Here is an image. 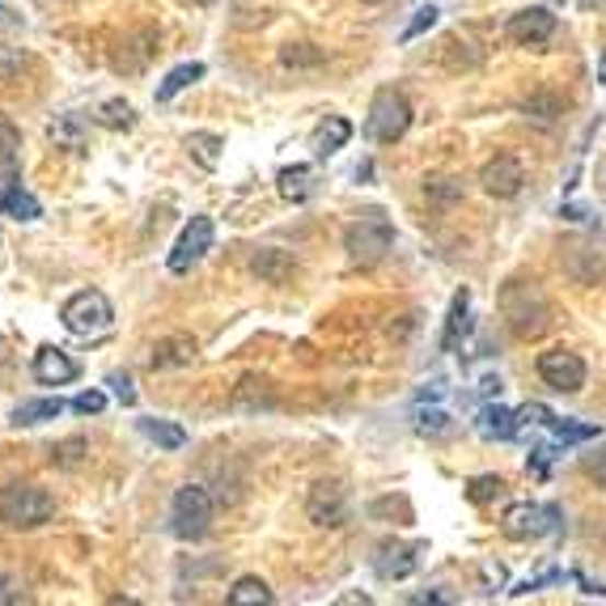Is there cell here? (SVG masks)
<instances>
[{
    "instance_id": "cell-1",
    "label": "cell",
    "mask_w": 606,
    "mask_h": 606,
    "mask_svg": "<svg viewBox=\"0 0 606 606\" xmlns=\"http://www.w3.org/2000/svg\"><path fill=\"white\" fill-rule=\"evenodd\" d=\"M501 315L522 340H539L551 327V301L539 288V281H510L501 288Z\"/></svg>"
},
{
    "instance_id": "cell-2",
    "label": "cell",
    "mask_w": 606,
    "mask_h": 606,
    "mask_svg": "<svg viewBox=\"0 0 606 606\" xmlns=\"http://www.w3.org/2000/svg\"><path fill=\"white\" fill-rule=\"evenodd\" d=\"M56 496L38 483H4L0 488V522L9 530H34L43 522H52Z\"/></svg>"
},
{
    "instance_id": "cell-3",
    "label": "cell",
    "mask_w": 606,
    "mask_h": 606,
    "mask_svg": "<svg viewBox=\"0 0 606 606\" xmlns=\"http://www.w3.org/2000/svg\"><path fill=\"white\" fill-rule=\"evenodd\" d=\"M344 247H348L352 263H361V267H374V263H382L386 251L395 247V225H390V217H386V213L369 208V213H361V217L348 225V233H344Z\"/></svg>"
},
{
    "instance_id": "cell-4",
    "label": "cell",
    "mask_w": 606,
    "mask_h": 606,
    "mask_svg": "<svg viewBox=\"0 0 606 606\" xmlns=\"http://www.w3.org/2000/svg\"><path fill=\"white\" fill-rule=\"evenodd\" d=\"M60 322H65L68 335H81V340H90V335H102V331H111V322H115V310H111L106 293H98V288H81V293H72V297L65 301V310H60Z\"/></svg>"
},
{
    "instance_id": "cell-5",
    "label": "cell",
    "mask_w": 606,
    "mask_h": 606,
    "mask_svg": "<svg viewBox=\"0 0 606 606\" xmlns=\"http://www.w3.org/2000/svg\"><path fill=\"white\" fill-rule=\"evenodd\" d=\"M365 128L369 136L378 140V145H395V140H403L408 128H412V102L399 94V90H378L374 102H369V119H365Z\"/></svg>"
},
{
    "instance_id": "cell-6",
    "label": "cell",
    "mask_w": 606,
    "mask_h": 606,
    "mask_svg": "<svg viewBox=\"0 0 606 606\" xmlns=\"http://www.w3.org/2000/svg\"><path fill=\"white\" fill-rule=\"evenodd\" d=\"M564 526V513L556 510V505H539V501H517L505 510L501 517V530L517 542H535V539H547V535H556Z\"/></svg>"
},
{
    "instance_id": "cell-7",
    "label": "cell",
    "mask_w": 606,
    "mask_h": 606,
    "mask_svg": "<svg viewBox=\"0 0 606 606\" xmlns=\"http://www.w3.org/2000/svg\"><path fill=\"white\" fill-rule=\"evenodd\" d=\"M170 522H174V535L179 539H204L208 530H213V496H208V488H199V483H187V488H179L174 492V505H170Z\"/></svg>"
},
{
    "instance_id": "cell-8",
    "label": "cell",
    "mask_w": 606,
    "mask_h": 606,
    "mask_svg": "<svg viewBox=\"0 0 606 606\" xmlns=\"http://www.w3.org/2000/svg\"><path fill=\"white\" fill-rule=\"evenodd\" d=\"M213 238H217V225H213V217H192L187 229L179 233L174 251H170V272H174V276L192 272L195 263L213 251Z\"/></svg>"
},
{
    "instance_id": "cell-9",
    "label": "cell",
    "mask_w": 606,
    "mask_h": 606,
    "mask_svg": "<svg viewBox=\"0 0 606 606\" xmlns=\"http://www.w3.org/2000/svg\"><path fill=\"white\" fill-rule=\"evenodd\" d=\"M306 513L315 526H331V530L344 526L348 522V488L340 479H319L306 496Z\"/></svg>"
},
{
    "instance_id": "cell-10",
    "label": "cell",
    "mask_w": 606,
    "mask_h": 606,
    "mask_svg": "<svg viewBox=\"0 0 606 606\" xmlns=\"http://www.w3.org/2000/svg\"><path fill=\"white\" fill-rule=\"evenodd\" d=\"M539 378L551 390H560V395H576L581 386H585V361L576 356V352H542L539 356Z\"/></svg>"
},
{
    "instance_id": "cell-11",
    "label": "cell",
    "mask_w": 606,
    "mask_h": 606,
    "mask_svg": "<svg viewBox=\"0 0 606 606\" xmlns=\"http://www.w3.org/2000/svg\"><path fill=\"white\" fill-rule=\"evenodd\" d=\"M420 542H395L386 539L378 542V556H374V569H378V576L382 581H403V576L415 573V564H420Z\"/></svg>"
},
{
    "instance_id": "cell-12",
    "label": "cell",
    "mask_w": 606,
    "mask_h": 606,
    "mask_svg": "<svg viewBox=\"0 0 606 606\" xmlns=\"http://www.w3.org/2000/svg\"><path fill=\"white\" fill-rule=\"evenodd\" d=\"M479 183H483V192L496 195V199H513V195L522 192V183H526V170H522V161L517 158H492L483 170H479Z\"/></svg>"
},
{
    "instance_id": "cell-13",
    "label": "cell",
    "mask_w": 606,
    "mask_h": 606,
    "mask_svg": "<svg viewBox=\"0 0 606 606\" xmlns=\"http://www.w3.org/2000/svg\"><path fill=\"white\" fill-rule=\"evenodd\" d=\"M510 38L522 43V47H542L551 34H556V13L551 9H522L510 18Z\"/></svg>"
},
{
    "instance_id": "cell-14",
    "label": "cell",
    "mask_w": 606,
    "mask_h": 606,
    "mask_svg": "<svg viewBox=\"0 0 606 606\" xmlns=\"http://www.w3.org/2000/svg\"><path fill=\"white\" fill-rule=\"evenodd\" d=\"M34 382H43V386H68V382H77V374H81V365L68 356L65 348H38L34 352Z\"/></svg>"
},
{
    "instance_id": "cell-15",
    "label": "cell",
    "mask_w": 606,
    "mask_h": 606,
    "mask_svg": "<svg viewBox=\"0 0 606 606\" xmlns=\"http://www.w3.org/2000/svg\"><path fill=\"white\" fill-rule=\"evenodd\" d=\"M352 140V124L344 115H327L315 136H310V149H315V158H331V153H340L344 145Z\"/></svg>"
},
{
    "instance_id": "cell-16",
    "label": "cell",
    "mask_w": 606,
    "mask_h": 606,
    "mask_svg": "<svg viewBox=\"0 0 606 606\" xmlns=\"http://www.w3.org/2000/svg\"><path fill=\"white\" fill-rule=\"evenodd\" d=\"M195 356H199V348H195L192 335H165L153 348V356H149V365L153 369H183V365H192Z\"/></svg>"
},
{
    "instance_id": "cell-17",
    "label": "cell",
    "mask_w": 606,
    "mask_h": 606,
    "mask_svg": "<svg viewBox=\"0 0 606 606\" xmlns=\"http://www.w3.org/2000/svg\"><path fill=\"white\" fill-rule=\"evenodd\" d=\"M467 331H471V293L458 288L454 301H449V319H446V335H442V348L458 352V344H462Z\"/></svg>"
},
{
    "instance_id": "cell-18",
    "label": "cell",
    "mask_w": 606,
    "mask_h": 606,
    "mask_svg": "<svg viewBox=\"0 0 606 606\" xmlns=\"http://www.w3.org/2000/svg\"><path fill=\"white\" fill-rule=\"evenodd\" d=\"M517 428H522L517 412L501 408V403H488V408L479 412V433H483L488 442H510V437H517Z\"/></svg>"
},
{
    "instance_id": "cell-19",
    "label": "cell",
    "mask_w": 606,
    "mask_h": 606,
    "mask_svg": "<svg viewBox=\"0 0 606 606\" xmlns=\"http://www.w3.org/2000/svg\"><path fill=\"white\" fill-rule=\"evenodd\" d=\"M276 192L285 195L288 204H306L315 195V170L310 165H285L276 174Z\"/></svg>"
},
{
    "instance_id": "cell-20",
    "label": "cell",
    "mask_w": 606,
    "mask_h": 606,
    "mask_svg": "<svg viewBox=\"0 0 606 606\" xmlns=\"http://www.w3.org/2000/svg\"><path fill=\"white\" fill-rule=\"evenodd\" d=\"M0 213L13 217V221H38L43 217V204L31 192H22V187H4L0 192Z\"/></svg>"
},
{
    "instance_id": "cell-21",
    "label": "cell",
    "mask_w": 606,
    "mask_h": 606,
    "mask_svg": "<svg viewBox=\"0 0 606 606\" xmlns=\"http://www.w3.org/2000/svg\"><path fill=\"white\" fill-rule=\"evenodd\" d=\"M72 403H65V399H31V403H22L18 412H13V424H47V420H56V415H65Z\"/></svg>"
},
{
    "instance_id": "cell-22",
    "label": "cell",
    "mask_w": 606,
    "mask_h": 606,
    "mask_svg": "<svg viewBox=\"0 0 606 606\" xmlns=\"http://www.w3.org/2000/svg\"><path fill=\"white\" fill-rule=\"evenodd\" d=\"M225 598H229V606H267L272 603V590H267V581H259V576H238L233 590H229Z\"/></svg>"
},
{
    "instance_id": "cell-23",
    "label": "cell",
    "mask_w": 606,
    "mask_h": 606,
    "mask_svg": "<svg viewBox=\"0 0 606 606\" xmlns=\"http://www.w3.org/2000/svg\"><path fill=\"white\" fill-rule=\"evenodd\" d=\"M255 272L263 276V281L281 285V281H288V276H293V259H288V251L267 247V251H259V255H255Z\"/></svg>"
},
{
    "instance_id": "cell-24",
    "label": "cell",
    "mask_w": 606,
    "mask_h": 606,
    "mask_svg": "<svg viewBox=\"0 0 606 606\" xmlns=\"http://www.w3.org/2000/svg\"><path fill=\"white\" fill-rule=\"evenodd\" d=\"M199 77H204V65H195V60H192V65L170 68V72H165V81L158 85V102H170L174 94H183V90H187V85H195Z\"/></svg>"
},
{
    "instance_id": "cell-25",
    "label": "cell",
    "mask_w": 606,
    "mask_h": 606,
    "mask_svg": "<svg viewBox=\"0 0 606 606\" xmlns=\"http://www.w3.org/2000/svg\"><path fill=\"white\" fill-rule=\"evenodd\" d=\"M140 433H145L149 442H158L161 449H183L187 446V433H183L179 424H170V420H140Z\"/></svg>"
},
{
    "instance_id": "cell-26",
    "label": "cell",
    "mask_w": 606,
    "mask_h": 606,
    "mask_svg": "<svg viewBox=\"0 0 606 606\" xmlns=\"http://www.w3.org/2000/svg\"><path fill=\"white\" fill-rule=\"evenodd\" d=\"M221 136L217 132H192V140H187V149L195 153V161L204 165V170H217V161H221Z\"/></svg>"
},
{
    "instance_id": "cell-27",
    "label": "cell",
    "mask_w": 606,
    "mask_h": 606,
    "mask_svg": "<svg viewBox=\"0 0 606 606\" xmlns=\"http://www.w3.org/2000/svg\"><path fill=\"white\" fill-rule=\"evenodd\" d=\"M327 56H322L315 43H288L285 52H281V65L288 68H319Z\"/></svg>"
},
{
    "instance_id": "cell-28",
    "label": "cell",
    "mask_w": 606,
    "mask_h": 606,
    "mask_svg": "<svg viewBox=\"0 0 606 606\" xmlns=\"http://www.w3.org/2000/svg\"><path fill=\"white\" fill-rule=\"evenodd\" d=\"M98 124H106V128H132L136 124V111H132L128 102H102L98 106Z\"/></svg>"
},
{
    "instance_id": "cell-29",
    "label": "cell",
    "mask_w": 606,
    "mask_h": 606,
    "mask_svg": "<svg viewBox=\"0 0 606 606\" xmlns=\"http://www.w3.org/2000/svg\"><path fill=\"white\" fill-rule=\"evenodd\" d=\"M18 153H22V132L0 115V165H18Z\"/></svg>"
},
{
    "instance_id": "cell-30",
    "label": "cell",
    "mask_w": 606,
    "mask_h": 606,
    "mask_svg": "<svg viewBox=\"0 0 606 606\" xmlns=\"http://www.w3.org/2000/svg\"><path fill=\"white\" fill-rule=\"evenodd\" d=\"M415 433H420V437H446L449 415L437 412V408H433V412H424V408H420V412H415Z\"/></svg>"
},
{
    "instance_id": "cell-31",
    "label": "cell",
    "mask_w": 606,
    "mask_h": 606,
    "mask_svg": "<svg viewBox=\"0 0 606 606\" xmlns=\"http://www.w3.org/2000/svg\"><path fill=\"white\" fill-rule=\"evenodd\" d=\"M501 492H505V483H501L496 476H479V479L467 483V496H471L476 505H488V501H492V496H501Z\"/></svg>"
},
{
    "instance_id": "cell-32",
    "label": "cell",
    "mask_w": 606,
    "mask_h": 606,
    "mask_svg": "<svg viewBox=\"0 0 606 606\" xmlns=\"http://www.w3.org/2000/svg\"><path fill=\"white\" fill-rule=\"evenodd\" d=\"M433 26H437V9H433V4L415 9V18L408 22V31H403V43H412V38H420V34L433 31Z\"/></svg>"
},
{
    "instance_id": "cell-33",
    "label": "cell",
    "mask_w": 606,
    "mask_h": 606,
    "mask_svg": "<svg viewBox=\"0 0 606 606\" xmlns=\"http://www.w3.org/2000/svg\"><path fill=\"white\" fill-rule=\"evenodd\" d=\"M26 65V56L18 52V47H9V43H0V81H13L18 72Z\"/></svg>"
},
{
    "instance_id": "cell-34",
    "label": "cell",
    "mask_w": 606,
    "mask_h": 606,
    "mask_svg": "<svg viewBox=\"0 0 606 606\" xmlns=\"http://www.w3.org/2000/svg\"><path fill=\"white\" fill-rule=\"evenodd\" d=\"M424 195L428 199H437V204H449V199H458L462 187L454 183V179H433V183H424Z\"/></svg>"
},
{
    "instance_id": "cell-35",
    "label": "cell",
    "mask_w": 606,
    "mask_h": 606,
    "mask_svg": "<svg viewBox=\"0 0 606 606\" xmlns=\"http://www.w3.org/2000/svg\"><path fill=\"white\" fill-rule=\"evenodd\" d=\"M102 408H106V395H102V390H85V395L72 399V412L77 415H98Z\"/></svg>"
},
{
    "instance_id": "cell-36",
    "label": "cell",
    "mask_w": 606,
    "mask_h": 606,
    "mask_svg": "<svg viewBox=\"0 0 606 606\" xmlns=\"http://www.w3.org/2000/svg\"><path fill=\"white\" fill-rule=\"evenodd\" d=\"M106 386L115 390V399H119L124 408H136V386H132L128 374H111V378H106Z\"/></svg>"
},
{
    "instance_id": "cell-37",
    "label": "cell",
    "mask_w": 606,
    "mask_h": 606,
    "mask_svg": "<svg viewBox=\"0 0 606 606\" xmlns=\"http://www.w3.org/2000/svg\"><path fill=\"white\" fill-rule=\"evenodd\" d=\"M581 467H585V476L598 479V483L606 488V449H603V454H590V458H585Z\"/></svg>"
},
{
    "instance_id": "cell-38",
    "label": "cell",
    "mask_w": 606,
    "mask_h": 606,
    "mask_svg": "<svg viewBox=\"0 0 606 606\" xmlns=\"http://www.w3.org/2000/svg\"><path fill=\"white\" fill-rule=\"evenodd\" d=\"M526 111H542L539 119H551V115L560 111V102H556V98H535V102H526Z\"/></svg>"
},
{
    "instance_id": "cell-39",
    "label": "cell",
    "mask_w": 606,
    "mask_h": 606,
    "mask_svg": "<svg viewBox=\"0 0 606 606\" xmlns=\"http://www.w3.org/2000/svg\"><path fill=\"white\" fill-rule=\"evenodd\" d=\"M547 458H551V449H547V446H539V449H535V454H530V471H535V476H547Z\"/></svg>"
},
{
    "instance_id": "cell-40",
    "label": "cell",
    "mask_w": 606,
    "mask_h": 606,
    "mask_svg": "<svg viewBox=\"0 0 606 606\" xmlns=\"http://www.w3.org/2000/svg\"><path fill=\"white\" fill-rule=\"evenodd\" d=\"M412 603H454V598H446V594H415Z\"/></svg>"
},
{
    "instance_id": "cell-41",
    "label": "cell",
    "mask_w": 606,
    "mask_h": 606,
    "mask_svg": "<svg viewBox=\"0 0 606 606\" xmlns=\"http://www.w3.org/2000/svg\"><path fill=\"white\" fill-rule=\"evenodd\" d=\"M199 4H217V0H199Z\"/></svg>"
},
{
    "instance_id": "cell-42",
    "label": "cell",
    "mask_w": 606,
    "mask_h": 606,
    "mask_svg": "<svg viewBox=\"0 0 606 606\" xmlns=\"http://www.w3.org/2000/svg\"><path fill=\"white\" fill-rule=\"evenodd\" d=\"M551 4H560V0H551Z\"/></svg>"
}]
</instances>
